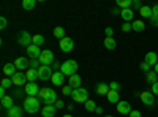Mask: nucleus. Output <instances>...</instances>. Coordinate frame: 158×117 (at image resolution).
Wrapping results in <instances>:
<instances>
[{"instance_id": "53", "label": "nucleus", "mask_w": 158, "mask_h": 117, "mask_svg": "<svg viewBox=\"0 0 158 117\" xmlns=\"http://www.w3.org/2000/svg\"><path fill=\"white\" fill-rule=\"evenodd\" d=\"M153 71L158 74V63H156V65H153Z\"/></svg>"}, {"instance_id": "18", "label": "nucleus", "mask_w": 158, "mask_h": 117, "mask_svg": "<svg viewBox=\"0 0 158 117\" xmlns=\"http://www.w3.org/2000/svg\"><path fill=\"white\" fill-rule=\"evenodd\" d=\"M63 81H65V76L60 73V71H56L51 77V82L54 86H63Z\"/></svg>"}, {"instance_id": "8", "label": "nucleus", "mask_w": 158, "mask_h": 117, "mask_svg": "<svg viewBox=\"0 0 158 117\" xmlns=\"http://www.w3.org/2000/svg\"><path fill=\"white\" fill-rule=\"evenodd\" d=\"M139 98H141V101H142L146 106H153V105H156V100L153 98V94L149 92V90H146V92H141V94H139Z\"/></svg>"}, {"instance_id": "49", "label": "nucleus", "mask_w": 158, "mask_h": 117, "mask_svg": "<svg viewBox=\"0 0 158 117\" xmlns=\"http://www.w3.org/2000/svg\"><path fill=\"white\" fill-rule=\"evenodd\" d=\"M60 67H62V65H60L59 62H54V63H52V65H51V68H54V70H59Z\"/></svg>"}, {"instance_id": "34", "label": "nucleus", "mask_w": 158, "mask_h": 117, "mask_svg": "<svg viewBox=\"0 0 158 117\" xmlns=\"http://www.w3.org/2000/svg\"><path fill=\"white\" fill-rule=\"evenodd\" d=\"M85 109H87L89 112H95V109H97V105H95V101H92V100H87V101H85Z\"/></svg>"}, {"instance_id": "52", "label": "nucleus", "mask_w": 158, "mask_h": 117, "mask_svg": "<svg viewBox=\"0 0 158 117\" xmlns=\"http://www.w3.org/2000/svg\"><path fill=\"white\" fill-rule=\"evenodd\" d=\"M95 112H97V114H101V112H103V108H101V106H97Z\"/></svg>"}, {"instance_id": "21", "label": "nucleus", "mask_w": 158, "mask_h": 117, "mask_svg": "<svg viewBox=\"0 0 158 117\" xmlns=\"http://www.w3.org/2000/svg\"><path fill=\"white\" fill-rule=\"evenodd\" d=\"M97 94L98 95H108V92H109V84H106V82H100L98 86H97Z\"/></svg>"}, {"instance_id": "29", "label": "nucleus", "mask_w": 158, "mask_h": 117, "mask_svg": "<svg viewBox=\"0 0 158 117\" xmlns=\"http://www.w3.org/2000/svg\"><path fill=\"white\" fill-rule=\"evenodd\" d=\"M35 0H22V8L25 10V11H30V10H33L35 8Z\"/></svg>"}, {"instance_id": "33", "label": "nucleus", "mask_w": 158, "mask_h": 117, "mask_svg": "<svg viewBox=\"0 0 158 117\" xmlns=\"http://www.w3.org/2000/svg\"><path fill=\"white\" fill-rule=\"evenodd\" d=\"M11 86H15V84H13V79H11V77H3L2 82H0V87H3V89H10Z\"/></svg>"}, {"instance_id": "26", "label": "nucleus", "mask_w": 158, "mask_h": 117, "mask_svg": "<svg viewBox=\"0 0 158 117\" xmlns=\"http://www.w3.org/2000/svg\"><path fill=\"white\" fill-rule=\"evenodd\" d=\"M131 25H133V30L135 32H144V29H146V24H144V21H141V19L131 22Z\"/></svg>"}, {"instance_id": "19", "label": "nucleus", "mask_w": 158, "mask_h": 117, "mask_svg": "<svg viewBox=\"0 0 158 117\" xmlns=\"http://www.w3.org/2000/svg\"><path fill=\"white\" fill-rule=\"evenodd\" d=\"M3 73L6 77H13L18 71H16V67H15V63H5V67H3Z\"/></svg>"}, {"instance_id": "36", "label": "nucleus", "mask_w": 158, "mask_h": 117, "mask_svg": "<svg viewBox=\"0 0 158 117\" xmlns=\"http://www.w3.org/2000/svg\"><path fill=\"white\" fill-rule=\"evenodd\" d=\"M40 67H41V63H40V60H38V59L30 60V68H32V70H38Z\"/></svg>"}, {"instance_id": "51", "label": "nucleus", "mask_w": 158, "mask_h": 117, "mask_svg": "<svg viewBox=\"0 0 158 117\" xmlns=\"http://www.w3.org/2000/svg\"><path fill=\"white\" fill-rule=\"evenodd\" d=\"M152 15L158 16V5H153V6H152Z\"/></svg>"}, {"instance_id": "48", "label": "nucleus", "mask_w": 158, "mask_h": 117, "mask_svg": "<svg viewBox=\"0 0 158 117\" xmlns=\"http://www.w3.org/2000/svg\"><path fill=\"white\" fill-rule=\"evenodd\" d=\"M5 92H6V89H3V87H0V100H3L6 95H5Z\"/></svg>"}, {"instance_id": "46", "label": "nucleus", "mask_w": 158, "mask_h": 117, "mask_svg": "<svg viewBox=\"0 0 158 117\" xmlns=\"http://www.w3.org/2000/svg\"><path fill=\"white\" fill-rule=\"evenodd\" d=\"M104 33H106V36H112V35H114V29H112V27H106Z\"/></svg>"}, {"instance_id": "3", "label": "nucleus", "mask_w": 158, "mask_h": 117, "mask_svg": "<svg viewBox=\"0 0 158 117\" xmlns=\"http://www.w3.org/2000/svg\"><path fill=\"white\" fill-rule=\"evenodd\" d=\"M76 71H77V62L76 60H67V62H63L62 67H60V73L63 76L71 77L73 74H76Z\"/></svg>"}, {"instance_id": "4", "label": "nucleus", "mask_w": 158, "mask_h": 117, "mask_svg": "<svg viewBox=\"0 0 158 117\" xmlns=\"http://www.w3.org/2000/svg\"><path fill=\"white\" fill-rule=\"evenodd\" d=\"M73 100L77 101V103H85L89 100V92H87V89H74L73 90V94H71Z\"/></svg>"}, {"instance_id": "1", "label": "nucleus", "mask_w": 158, "mask_h": 117, "mask_svg": "<svg viewBox=\"0 0 158 117\" xmlns=\"http://www.w3.org/2000/svg\"><path fill=\"white\" fill-rule=\"evenodd\" d=\"M38 100L43 101L44 105H54L57 101V94L54 92V89H48V87H43L38 94Z\"/></svg>"}, {"instance_id": "14", "label": "nucleus", "mask_w": 158, "mask_h": 117, "mask_svg": "<svg viewBox=\"0 0 158 117\" xmlns=\"http://www.w3.org/2000/svg\"><path fill=\"white\" fill-rule=\"evenodd\" d=\"M27 56L29 57H32V60L33 59H40V56H41V49H40V46H35V44H30L29 48H27Z\"/></svg>"}, {"instance_id": "5", "label": "nucleus", "mask_w": 158, "mask_h": 117, "mask_svg": "<svg viewBox=\"0 0 158 117\" xmlns=\"http://www.w3.org/2000/svg\"><path fill=\"white\" fill-rule=\"evenodd\" d=\"M32 35L27 32V30H22V32H19L18 33V44H21V46H24L25 49H27L30 44H32Z\"/></svg>"}, {"instance_id": "55", "label": "nucleus", "mask_w": 158, "mask_h": 117, "mask_svg": "<svg viewBox=\"0 0 158 117\" xmlns=\"http://www.w3.org/2000/svg\"><path fill=\"white\" fill-rule=\"evenodd\" d=\"M103 117H112V115H103Z\"/></svg>"}, {"instance_id": "45", "label": "nucleus", "mask_w": 158, "mask_h": 117, "mask_svg": "<svg viewBox=\"0 0 158 117\" xmlns=\"http://www.w3.org/2000/svg\"><path fill=\"white\" fill-rule=\"evenodd\" d=\"M5 27H6V18L2 16L0 18V29H5Z\"/></svg>"}, {"instance_id": "32", "label": "nucleus", "mask_w": 158, "mask_h": 117, "mask_svg": "<svg viewBox=\"0 0 158 117\" xmlns=\"http://www.w3.org/2000/svg\"><path fill=\"white\" fill-rule=\"evenodd\" d=\"M131 3H133V0H117V6L120 10H125V8H130Z\"/></svg>"}, {"instance_id": "20", "label": "nucleus", "mask_w": 158, "mask_h": 117, "mask_svg": "<svg viewBox=\"0 0 158 117\" xmlns=\"http://www.w3.org/2000/svg\"><path fill=\"white\" fill-rule=\"evenodd\" d=\"M6 117H22V108L21 106H13L11 109H8Z\"/></svg>"}, {"instance_id": "23", "label": "nucleus", "mask_w": 158, "mask_h": 117, "mask_svg": "<svg viewBox=\"0 0 158 117\" xmlns=\"http://www.w3.org/2000/svg\"><path fill=\"white\" fill-rule=\"evenodd\" d=\"M81 82H82V79H81V76H79V74H73L70 77V86L73 89H79V87H81Z\"/></svg>"}, {"instance_id": "11", "label": "nucleus", "mask_w": 158, "mask_h": 117, "mask_svg": "<svg viewBox=\"0 0 158 117\" xmlns=\"http://www.w3.org/2000/svg\"><path fill=\"white\" fill-rule=\"evenodd\" d=\"M24 90H25V94H27L29 97H35V95L40 94V90H41V89L36 86V82H27Z\"/></svg>"}, {"instance_id": "39", "label": "nucleus", "mask_w": 158, "mask_h": 117, "mask_svg": "<svg viewBox=\"0 0 158 117\" xmlns=\"http://www.w3.org/2000/svg\"><path fill=\"white\" fill-rule=\"evenodd\" d=\"M139 68H141V70H142L144 73H146V74H147V73L150 71V65H149L147 62H142V63L139 65Z\"/></svg>"}, {"instance_id": "28", "label": "nucleus", "mask_w": 158, "mask_h": 117, "mask_svg": "<svg viewBox=\"0 0 158 117\" xmlns=\"http://www.w3.org/2000/svg\"><path fill=\"white\" fill-rule=\"evenodd\" d=\"M139 15L142 16V18H152V8L150 6H146V5H144L142 8H141V11H139Z\"/></svg>"}, {"instance_id": "42", "label": "nucleus", "mask_w": 158, "mask_h": 117, "mask_svg": "<svg viewBox=\"0 0 158 117\" xmlns=\"http://www.w3.org/2000/svg\"><path fill=\"white\" fill-rule=\"evenodd\" d=\"M149 21H150V24L153 25V27H158V16H155V15H152V18H150Z\"/></svg>"}, {"instance_id": "41", "label": "nucleus", "mask_w": 158, "mask_h": 117, "mask_svg": "<svg viewBox=\"0 0 158 117\" xmlns=\"http://www.w3.org/2000/svg\"><path fill=\"white\" fill-rule=\"evenodd\" d=\"M130 30H133V25H131V22H123L122 32H130Z\"/></svg>"}, {"instance_id": "38", "label": "nucleus", "mask_w": 158, "mask_h": 117, "mask_svg": "<svg viewBox=\"0 0 158 117\" xmlns=\"http://www.w3.org/2000/svg\"><path fill=\"white\" fill-rule=\"evenodd\" d=\"M73 90H74V89H73L71 86H63L62 94H63V95H71V94H73Z\"/></svg>"}, {"instance_id": "43", "label": "nucleus", "mask_w": 158, "mask_h": 117, "mask_svg": "<svg viewBox=\"0 0 158 117\" xmlns=\"http://www.w3.org/2000/svg\"><path fill=\"white\" fill-rule=\"evenodd\" d=\"M150 92H152L153 95H158V82L152 84V89H150Z\"/></svg>"}, {"instance_id": "6", "label": "nucleus", "mask_w": 158, "mask_h": 117, "mask_svg": "<svg viewBox=\"0 0 158 117\" xmlns=\"http://www.w3.org/2000/svg\"><path fill=\"white\" fill-rule=\"evenodd\" d=\"M38 60H40L41 65H48V67H51V65L54 63V54H52V51L44 49V51H41V56H40Z\"/></svg>"}, {"instance_id": "9", "label": "nucleus", "mask_w": 158, "mask_h": 117, "mask_svg": "<svg viewBox=\"0 0 158 117\" xmlns=\"http://www.w3.org/2000/svg\"><path fill=\"white\" fill-rule=\"evenodd\" d=\"M74 48V41H73V38H68V36H65L60 40V49L63 51V52H71Z\"/></svg>"}, {"instance_id": "25", "label": "nucleus", "mask_w": 158, "mask_h": 117, "mask_svg": "<svg viewBox=\"0 0 158 117\" xmlns=\"http://www.w3.org/2000/svg\"><path fill=\"white\" fill-rule=\"evenodd\" d=\"M108 101L109 103H115V105H117V103L118 101H120V97H118V92H114V90H111L109 89V92H108Z\"/></svg>"}, {"instance_id": "15", "label": "nucleus", "mask_w": 158, "mask_h": 117, "mask_svg": "<svg viewBox=\"0 0 158 117\" xmlns=\"http://www.w3.org/2000/svg\"><path fill=\"white\" fill-rule=\"evenodd\" d=\"M57 112V108L54 105H44V108L41 109V115L43 117H54Z\"/></svg>"}, {"instance_id": "16", "label": "nucleus", "mask_w": 158, "mask_h": 117, "mask_svg": "<svg viewBox=\"0 0 158 117\" xmlns=\"http://www.w3.org/2000/svg\"><path fill=\"white\" fill-rule=\"evenodd\" d=\"M144 62H147L150 67H153V65L158 63V54L153 52V51H149V52L146 54V59H144Z\"/></svg>"}, {"instance_id": "10", "label": "nucleus", "mask_w": 158, "mask_h": 117, "mask_svg": "<svg viewBox=\"0 0 158 117\" xmlns=\"http://www.w3.org/2000/svg\"><path fill=\"white\" fill-rule=\"evenodd\" d=\"M13 63H15L16 70H21V71H22V70H29V68H30V62H29L27 59H25V57H18Z\"/></svg>"}, {"instance_id": "7", "label": "nucleus", "mask_w": 158, "mask_h": 117, "mask_svg": "<svg viewBox=\"0 0 158 117\" xmlns=\"http://www.w3.org/2000/svg\"><path fill=\"white\" fill-rule=\"evenodd\" d=\"M52 68L48 67V65H41V67L38 68V79H41V81H48L52 77Z\"/></svg>"}, {"instance_id": "17", "label": "nucleus", "mask_w": 158, "mask_h": 117, "mask_svg": "<svg viewBox=\"0 0 158 117\" xmlns=\"http://www.w3.org/2000/svg\"><path fill=\"white\" fill-rule=\"evenodd\" d=\"M120 16H122V19L125 22H130V21H133V18H135V11L131 8H125V10L120 11Z\"/></svg>"}, {"instance_id": "2", "label": "nucleus", "mask_w": 158, "mask_h": 117, "mask_svg": "<svg viewBox=\"0 0 158 117\" xmlns=\"http://www.w3.org/2000/svg\"><path fill=\"white\" fill-rule=\"evenodd\" d=\"M40 101L38 98H35V97H27L24 100V111L25 112H29V114H35V112H38L40 111Z\"/></svg>"}, {"instance_id": "31", "label": "nucleus", "mask_w": 158, "mask_h": 117, "mask_svg": "<svg viewBox=\"0 0 158 117\" xmlns=\"http://www.w3.org/2000/svg\"><path fill=\"white\" fill-rule=\"evenodd\" d=\"M13 106H15V105H13V98L11 97H5L2 100V108L3 109H11Z\"/></svg>"}, {"instance_id": "56", "label": "nucleus", "mask_w": 158, "mask_h": 117, "mask_svg": "<svg viewBox=\"0 0 158 117\" xmlns=\"http://www.w3.org/2000/svg\"><path fill=\"white\" fill-rule=\"evenodd\" d=\"M156 106H158V100H156Z\"/></svg>"}, {"instance_id": "50", "label": "nucleus", "mask_w": 158, "mask_h": 117, "mask_svg": "<svg viewBox=\"0 0 158 117\" xmlns=\"http://www.w3.org/2000/svg\"><path fill=\"white\" fill-rule=\"evenodd\" d=\"M120 11H122V10H118V8H114V10L111 11V15H112V16H117V15H120Z\"/></svg>"}, {"instance_id": "54", "label": "nucleus", "mask_w": 158, "mask_h": 117, "mask_svg": "<svg viewBox=\"0 0 158 117\" xmlns=\"http://www.w3.org/2000/svg\"><path fill=\"white\" fill-rule=\"evenodd\" d=\"M63 117H73V115H71V114H65Z\"/></svg>"}, {"instance_id": "27", "label": "nucleus", "mask_w": 158, "mask_h": 117, "mask_svg": "<svg viewBox=\"0 0 158 117\" xmlns=\"http://www.w3.org/2000/svg\"><path fill=\"white\" fill-rule=\"evenodd\" d=\"M146 81H147L149 84H155V82H158V74H156L155 71H149V73L146 74Z\"/></svg>"}, {"instance_id": "40", "label": "nucleus", "mask_w": 158, "mask_h": 117, "mask_svg": "<svg viewBox=\"0 0 158 117\" xmlns=\"http://www.w3.org/2000/svg\"><path fill=\"white\" fill-rule=\"evenodd\" d=\"M131 6H133V10H138V11H141V8H142L144 5L141 3V0H133V3H131Z\"/></svg>"}, {"instance_id": "22", "label": "nucleus", "mask_w": 158, "mask_h": 117, "mask_svg": "<svg viewBox=\"0 0 158 117\" xmlns=\"http://www.w3.org/2000/svg\"><path fill=\"white\" fill-rule=\"evenodd\" d=\"M25 77H27V81L29 82H35L38 79V70H32L29 68L27 71H25Z\"/></svg>"}, {"instance_id": "13", "label": "nucleus", "mask_w": 158, "mask_h": 117, "mask_svg": "<svg viewBox=\"0 0 158 117\" xmlns=\"http://www.w3.org/2000/svg\"><path fill=\"white\" fill-rule=\"evenodd\" d=\"M131 111H133V109H131V105H130V101H118L117 103V112L118 114H130Z\"/></svg>"}, {"instance_id": "47", "label": "nucleus", "mask_w": 158, "mask_h": 117, "mask_svg": "<svg viewBox=\"0 0 158 117\" xmlns=\"http://www.w3.org/2000/svg\"><path fill=\"white\" fill-rule=\"evenodd\" d=\"M128 115H130V117H141V112H139V111H136V109H133Z\"/></svg>"}, {"instance_id": "35", "label": "nucleus", "mask_w": 158, "mask_h": 117, "mask_svg": "<svg viewBox=\"0 0 158 117\" xmlns=\"http://www.w3.org/2000/svg\"><path fill=\"white\" fill-rule=\"evenodd\" d=\"M54 35H56V38H59V40H62V38H65V30H63V27H56L54 29Z\"/></svg>"}, {"instance_id": "12", "label": "nucleus", "mask_w": 158, "mask_h": 117, "mask_svg": "<svg viewBox=\"0 0 158 117\" xmlns=\"http://www.w3.org/2000/svg\"><path fill=\"white\" fill-rule=\"evenodd\" d=\"M11 79H13V84H15V86H19V87L27 84V77H25V73H22V71H18L15 76L11 77Z\"/></svg>"}, {"instance_id": "37", "label": "nucleus", "mask_w": 158, "mask_h": 117, "mask_svg": "<svg viewBox=\"0 0 158 117\" xmlns=\"http://www.w3.org/2000/svg\"><path fill=\"white\" fill-rule=\"evenodd\" d=\"M109 89L111 90H114V92H120V84H118V82H115V81H112L111 84H109Z\"/></svg>"}, {"instance_id": "24", "label": "nucleus", "mask_w": 158, "mask_h": 117, "mask_svg": "<svg viewBox=\"0 0 158 117\" xmlns=\"http://www.w3.org/2000/svg\"><path fill=\"white\" fill-rule=\"evenodd\" d=\"M115 46H117V43H115V40L112 36H106V38H104V48H106L108 51L115 49Z\"/></svg>"}, {"instance_id": "30", "label": "nucleus", "mask_w": 158, "mask_h": 117, "mask_svg": "<svg viewBox=\"0 0 158 117\" xmlns=\"http://www.w3.org/2000/svg\"><path fill=\"white\" fill-rule=\"evenodd\" d=\"M43 43H44V36H43V35H40V33L33 35V38H32V44H35V46H41Z\"/></svg>"}, {"instance_id": "44", "label": "nucleus", "mask_w": 158, "mask_h": 117, "mask_svg": "<svg viewBox=\"0 0 158 117\" xmlns=\"http://www.w3.org/2000/svg\"><path fill=\"white\" fill-rule=\"evenodd\" d=\"M54 106H56V108H57V109H62V108H63V106H65V103H63V101H62V100H57V101H56V103H54Z\"/></svg>"}]
</instances>
